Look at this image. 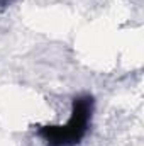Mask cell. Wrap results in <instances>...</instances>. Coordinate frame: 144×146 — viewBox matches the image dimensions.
<instances>
[{"label":"cell","mask_w":144,"mask_h":146,"mask_svg":"<svg viewBox=\"0 0 144 146\" xmlns=\"http://www.w3.org/2000/svg\"><path fill=\"white\" fill-rule=\"evenodd\" d=\"M93 100L92 97H80L73 104L71 117L65 126H46L39 131L49 146H73L87 133L88 122L92 119Z\"/></svg>","instance_id":"obj_1"},{"label":"cell","mask_w":144,"mask_h":146,"mask_svg":"<svg viewBox=\"0 0 144 146\" xmlns=\"http://www.w3.org/2000/svg\"><path fill=\"white\" fill-rule=\"evenodd\" d=\"M9 3H10V0H0V7H5Z\"/></svg>","instance_id":"obj_2"}]
</instances>
